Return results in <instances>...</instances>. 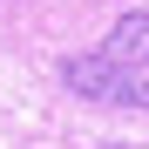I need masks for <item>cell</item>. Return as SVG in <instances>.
<instances>
[{
	"label": "cell",
	"mask_w": 149,
	"mask_h": 149,
	"mask_svg": "<svg viewBox=\"0 0 149 149\" xmlns=\"http://www.w3.org/2000/svg\"><path fill=\"white\" fill-rule=\"evenodd\" d=\"M61 81H68L74 95H88V102L149 109V74H136V68H115V61H102V54H74V61H61Z\"/></svg>",
	"instance_id": "6da1fadb"
},
{
	"label": "cell",
	"mask_w": 149,
	"mask_h": 149,
	"mask_svg": "<svg viewBox=\"0 0 149 149\" xmlns=\"http://www.w3.org/2000/svg\"><path fill=\"white\" fill-rule=\"evenodd\" d=\"M95 54H102V61H115V68H136V74H149V14H122Z\"/></svg>",
	"instance_id": "7a4b0ae2"
}]
</instances>
